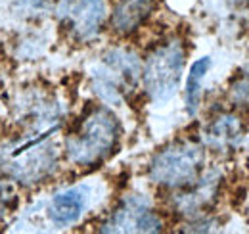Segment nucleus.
Wrapping results in <instances>:
<instances>
[{
  "mask_svg": "<svg viewBox=\"0 0 249 234\" xmlns=\"http://www.w3.org/2000/svg\"><path fill=\"white\" fill-rule=\"evenodd\" d=\"M161 219L148 204L138 198H130L119 205L109 221L102 227L104 233H159Z\"/></svg>",
  "mask_w": 249,
  "mask_h": 234,
  "instance_id": "6e6552de",
  "label": "nucleus"
},
{
  "mask_svg": "<svg viewBox=\"0 0 249 234\" xmlns=\"http://www.w3.org/2000/svg\"><path fill=\"white\" fill-rule=\"evenodd\" d=\"M154 0H117L111 14V27L119 35L136 31L152 14Z\"/></svg>",
  "mask_w": 249,
  "mask_h": 234,
  "instance_id": "9d476101",
  "label": "nucleus"
},
{
  "mask_svg": "<svg viewBox=\"0 0 249 234\" xmlns=\"http://www.w3.org/2000/svg\"><path fill=\"white\" fill-rule=\"evenodd\" d=\"M12 202H14V192L12 188L0 180V219L8 213V209L12 207Z\"/></svg>",
  "mask_w": 249,
  "mask_h": 234,
  "instance_id": "4468645a",
  "label": "nucleus"
},
{
  "mask_svg": "<svg viewBox=\"0 0 249 234\" xmlns=\"http://www.w3.org/2000/svg\"><path fill=\"white\" fill-rule=\"evenodd\" d=\"M58 16L62 20V25L75 39L85 40L100 31L106 10L102 0H62Z\"/></svg>",
  "mask_w": 249,
  "mask_h": 234,
  "instance_id": "423d86ee",
  "label": "nucleus"
},
{
  "mask_svg": "<svg viewBox=\"0 0 249 234\" xmlns=\"http://www.w3.org/2000/svg\"><path fill=\"white\" fill-rule=\"evenodd\" d=\"M140 61L128 50H109L94 71L92 87L94 92L104 102H121L124 94L136 87L140 77Z\"/></svg>",
  "mask_w": 249,
  "mask_h": 234,
  "instance_id": "39448f33",
  "label": "nucleus"
},
{
  "mask_svg": "<svg viewBox=\"0 0 249 234\" xmlns=\"http://www.w3.org/2000/svg\"><path fill=\"white\" fill-rule=\"evenodd\" d=\"M218 178L217 175L211 176H199L194 184L182 188L184 192L178 194L180 198L177 200V209L186 215H197L203 209L215 202L218 192Z\"/></svg>",
  "mask_w": 249,
  "mask_h": 234,
  "instance_id": "1a4fd4ad",
  "label": "nucleus"
},
{
  "mask_svg": "<svg viewBox=\"0 0 249 234\" xmlns=\"http://www.w3.org/2000/svg\"><path fill=\"white\" fill-rule=\"evenodd\" d=\"M184 58L186 52L178 39L161 42L148 54L142 69V81L154 102H165L177 92L184 69Z\"/></svg>",
  "mask_w": 249,
  "mask_h": 234,
  "instance_id": "20e7f679",
  "label": "nucleus"
},
{
  "mask_svg": "<svg viewBox=\"0 0 249 234\" xmlns=\"http://www.w3.org/2000/svg\"><path fill=\"white\" fill-rule=\"evenodd\" d=\"M203 144L217 154L236 152L246 136V123L234 112H218L203 127Z\"/></svg>",
  "mask_w": 249,
  "mask_h": 234,
  "instance_id": "0eeeda50",
  "label": "nucleus"
},
{
  "mask_svg": "<svg viewBox=\"0 0 249 234\" xmlns=\"http://www.w3.org/2000/svg\"><path fill=\"white\" fill-rule=\"evenodd\" d=\"M205 152L194 140H177L159 150L150 163V178L165 188L182 190L194 184L203 169Z\"/></svg>",
  "mask_w": 249,
  "mask_h": 234,
  "instance_id": "7ed1b4c3",
  "label": "nucleus"
},
{
  "mask_svg": "<svg viewBox=\"0 0 249 234\" xmlns=\"http://www.w3.org/2000/svg\"><path fill=\"white\" fill-rule=\"evenodd\" d=\"M85 207V196L79 188H73V190H65V192H60L52 198L50 202V217L54 223L58 225H69L73 223L81 211Z\"/></svg>",
  "mask_w": 249,
  "mask_h": 234,
  "instance_id": "9b49d317",
  "label": "nucleus"
},
{
  "mask_svg": "<svg viewBox=\"0 0 249 234\" xmlns=\"http://www.w3.org/2000/svg\"><path fill=\"white\" fill-rule=\"evenodd\" d=\"M211 67V58H199L194 61L190 75H188L186 83V112L190 116H194L199 108V100H201V81L205 77V73Z\"/></svg>",
  "mask_w": 249,
  "mask_h": 234,
  "instance_id": "f8f14e48",
  "label": "nucleus"
},
{
  "mask_svg": "<svg viewBox=\"0 0 249 234\" xmlns=\"http://www.w3.org/2000/svg\"><path fill=\"white\" fill-rule=\"evenodd\" d=\"M46 119L38 125L35 123L29 133H21L0 148V169L6 175L25 184H35L54 171L58 156L50 144V136L58 127L52 121L46 123Z\"/></svg>",
  "mask_w": 249,
  "mask_h": 234,
  "instance_id": "f257e3e1",
  "label": "nucleus"
},
{
  "mask_svg": "<svg viewBox=\"0 0 249 234\" xmlns=\"http://www.w3.org/2000/svg\"><path fill=\"white\" fill-rule=\"evenodd\" d=\"M119 135V121L107 108H90L65 138L67 159L79 167L100 165L117 148Z\"/></svg>",
  "mask_w": 249,
  "mask_h": 234,
  "instance_id": "f03ea898",
  "label": "nucleus"
},
{
  "mask_svg": "<svg viewBox=\"0 0 249 234\" xmlns=\"http://www.w3.org/2000/svg\"><path fill=\"white\" fill-rule=\"evenodd\" d=\"M228 100L236 110L249 112V73H240L234 77L228 87Z\"/></svg>",
  "mask_w": 249,
  "mask_h": 234,
  "instance_id": "ddd939ff",
  "label": "nucleus"
}]
</instances>
